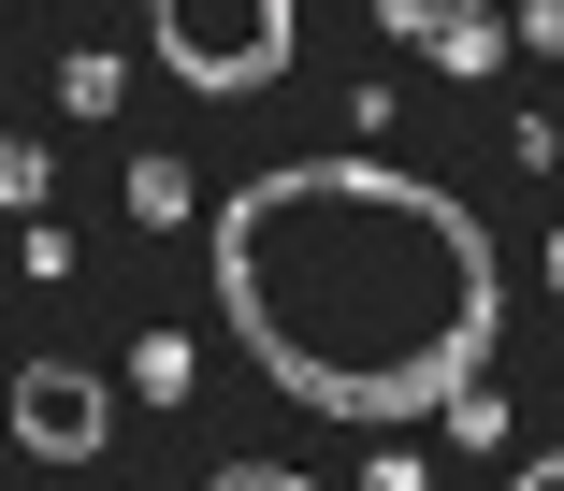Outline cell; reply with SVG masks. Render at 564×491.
<instances>
[{
    "mask_svg": "<svg viewBox=\"0 0 564 491\" xmlns=\"http://www.w3.org/2000/svg\"><path fill=\"white\" fill-rule=\"evenodd\" d=\"M145 44H160L174 87L247 101V87H275L304 58V0H145Z\"/></svg>",
    "mask_w": 564,
    "mask_h": 491,
    "instance_id": "2",
    "label": "cell"
},
{
    "mask_svg": "<svg viewBox=\"0 0 564 491\" xmlns=\"http://www.w3.org/2000/svg\"><path fill=\"white\" fill-rule=\"evenodd\" d=\"M377 30L391 44H434V0H377Z\"/></svg>",
    "mask_w": 564,
    "mask_h": 491,
    "instance_id": "11",
    "label": "cell"
},
{
    "mask_svg": "<svg viewBox=\"0 0 564 491\" xmlns=\"http://www.w3.org/2000/svg\"><path fill=\"white\" fill-rule=\"evenodd\" d=\"M131 217H188V160H131Z\"/></svg>",
    "mask_w": 564,
    "mask_h": 491,
    "instance_id": "9",
    "label": "cell"
},
{
    "mask_svg": "<svg viewBox=\"0 0 564 491\" xmlns=\"http://www.w3.org/2000/svg\"><path fill=\"white\" fill-rule=\"evenodd\" d=\"M203 491H318V477H290V462H217Z\"/></svg>",
    "mask_w": 564,
    "mask_h": 491,
    "instance_id": "10",
    "label": "cell"
},
{
    "mask_svg": "<svg viewBox=\"0 0 564 491\" xmlns=\"http://www.w3.org/2000/svg\"><path fill=\"white\" fill-rule=\"evenodd\" d=\"M521 44H535V58H564V0H521Z\"/></svg>",
    "mask_w": 564,
    "mask_h": 491,
    "instance_id": "12",
    "label": "cell"
},
{
    "mask_svg": "<svg viewBox=\"0 0 564 491\" xmlns=\"http://www.w3.org/2000/svg\"><path fill=\"white\" fill-rule=\"evenodd\" d=\"M131 391H145V405H188V347H174V332L131 347Z\"/></svg>",
    "mask_w": 564,
    "mask_h": 491,
    "instance_id": "7",
    "label": "cell"
},
{
    "mask_svg": "<svg viewBox=\"0 0 564 491\" xmlns=\"http://www.w3.org/2000/svg\"><path fill=\"white\" fill-rule=\"evenodd\" d=\"M203 275H217L232 347L304 419H362V434L448 419V391H478L507 332L492 217L377 145L247 174L203 231Z\"/></svg>",
    "mask_w": 564,
    "mask_h": 491,
    "instance_id": "1",
    "label": "cell"
},
{
    "mask_svg": "<svg viewBox=\"0 0 564 491\" xmlns=\"http://www.w3.org/2000/svg\"><path fill=\"white\" fill-rule=\"evenodd\" d=\"M0 462H15V419H0Z\"/></svg>",
    "mask_w": 564,
    "mask_h": 491,
    "instance_id": "16",
    "label": "cell"
},
{
    "mask_svg": "<svg viewBox=\"0 0 564 491\" xmlns=\"http://www.w3.org/2000/svg\"><path fill=\"white\" fill-rule=\"evenodd\" d=\"M58 101H73V116H117V101H131V73L101 58V44H73V58H58Z\"/></svg>",
    "mask_w": 564,
    "mask_h": 491,
    "instance_id": "5",
    "label": "cell"
},
{
    "mask_svg": "<svg viewBox=\"0 0 564 491\" xmlns=\"http://www.w3.org/2000/svg\"><path fill=\"white\" fill-rule=\"evenodd\" d=\"M101 434H117V391L87 361H30L15 377V448L30 462H101Z\"/></svg>",
    "mask_w": 564,
    "mask_h": 491,
    "instance_id": "3",
    "label": "cell"
},
{
    "mask_svg": "<svg viewBox=\"0 0 564 491\" xmlns=\"http://www.w3.org/2000/svg\"><path fill=\"white\" fill-rule=\"evenodd\" d=\"M362 491H420V448H377V462H362Z\"/></svg>",
    "mask_w": 564,
    "mask_h": 491,
    "instance_id": "13",
    "label": "cell"
},
{
    "mask_svg": "<svg viewBox=\"0 0 564 491\" xmlns=\"http://www.w3.org/2000/svg\"><path fill=\"white\" fill-rule=\"evenodd\" d=\"M550 290H564V231H550Z\"/></svg>",
    "mask_w": 564,
    "mask_h": 491,
    "instance_id": "15",
    "label": "cell"
},
{
    "mask_svg": "<svg viewBox=\"0 0 564 491\" xmlns=\"http://www.w3.org/2000/svg\"><path fill=\"white\" fill-rule=\"evenodd\" d=\"M507 491H564V448H550V462H521V477H507Z\"/></svg>",
    "mask_w": 564,
    "mask_h": 491,
    "instance_id": "14",
    "label": "cell"
},
{
    "mask_svg": "<svg viewBox=\"0 0 564 491\" xmlns=\"http://www.w3.org/2000/svg\"><path fill=\"white\" fill-rule=\"evenodd\" d=\"M448 434H464V448H507V391H492V377L448 391Z\"/></svg>",
    "mask_w": 564,
    "mask_h": 491,
    "instance_id": "8",
    "label": "cell"
},
{
    "mask_svg": "<svg viewBox=\"0 0 564 491\" xmlns=\"http://www.w3.org/2000/svg\"><path fill=\"white\" fill-rule=\"evenodd\" d=\"M44 188H58L44 145H0V217H44Z\"/></svg>",
    "mask_w": 564,
    "mask_h": 491,
    "instance_id": "6",
    "label": "cell"
},
{
    "mask_svg": "<svg viewBox=\"0 0 564 491\" xmlns=\"http://www.w3.org/2000/svg\"><path fill=\"white\" fill-rule=\"evenodd\" d=\"M434 58L448 73H507V15L492 0H434Z\"/></svg>",
    "mask_w": 564,
    "mask_h": 491,
    "instance_id": "4",
    "label": "cell"
}]
</instances>
